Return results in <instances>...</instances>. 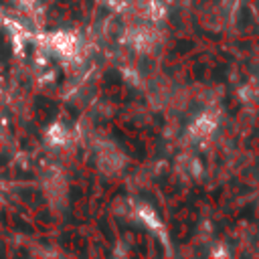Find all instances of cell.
<instances>
[{
	"label": "cell",
	"instance_id": "3957f363",
	"mask_svg": "<svg viewBox=\"0 0 259 259\" xmlns=\"http://www.w3.org/2000/svg\"><path fill=\"white\" fill-rule=\"evenodd\" d=\"M214 125H217V119H214L212 111H200V115L190 123L188 134H190L192 140L200 142V140H206V138L212 134Z\"/></svg>",
	"mask_w": 259,
	"mask_h": 259
},
{
	"label": "cell",
	"instance_id": "6da1fadb",
	"mask_svg": "<svg viewBox=\"0 0 259 259\" xmlns=\"http://www.w3.org/2000/svg\"><path fill=\"white\" fill-rule=\"evenodd\" d=\"M47 45L57 57H61L65 61L77 59L79 53H81V38L73 30H57V32H53L47 38Z\"/></svg>",
	"mask_w": 259,
	"mask_h": 259
},
{
	"label": "cell",
	"instance_id": "7a4b0ae2",
	"mask_svg": "<svg viewBox=\"0 0 259 259\" xmlns=\"http://www.w3.org/2000/svg\"><path fill=\"white\" fill-rule=\"evenodd\" d=\"M97 166L101 168V172L105 174H115L123 168L125 164V156L119 148H115L113 144H101V148L97 150Z\"/></svg>",
	"mask_w": 259,
	"mask_h": 259
}]
</instances>
